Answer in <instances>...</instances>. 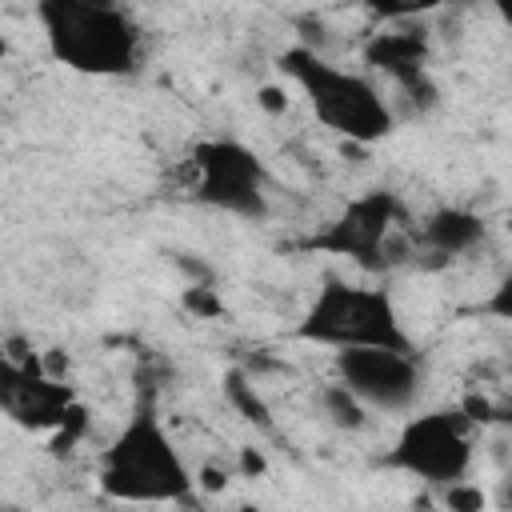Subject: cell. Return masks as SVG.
Returning a JSON list of instances; mask_svg holds the SVG:
<instances>
[{"mask_svg":"<svg viewBox=\"0 0 512 512\" xmlns=\"http://www.w3.org/2000/svg\"><path fill=\"white\" fill-rule=\"evenodd\" d=\"M100 488L112 500H128V504H168V500L192 496L196 480L180 448L172 444L168 428L152 412V404H140L136 416L104 448Z\"/></svg>","mask_w":512,"mask_h":512,"instance_id":"6da1fadb","label":"cell"},{"mask_svg":"<svg viewBox=\"0 0 512 512\" xmlns=\"http://www.w3.org/2000/svg\"><path fill=\"white\" fill-rule=\"evenodd\" d=\"M36 16L60 64L88 76H124L136 68L140 36L120 8L88 0H44Z\"/></svg>","mask_w":512,"mask_h":512,"instance_id":"7a4b0ae2","label":"cell"},{"mask_svg":"<svg viewBox=\"0 0 512 512\" xmlns=\"http://www.w3.org/2000/svg\"><path fill=\"white\" fill-rule=\"evenodd\" d=\"M280 68L308 96V104L324 128H332L356 144H372L392 132V112L364 76L328 64L312 48H288L280 56Z\"/></svg>","mask_w":512,"mask_h":512,"instance_id":"3957f363","label":"cell"},{"mask_svg":"<svg viewBox=\"0 0 512 512\" xmlns=\"http://www.w3.org/2000/svg\"><path fill=\"white\" fill-rule=\"evenodd\" d=\"M296 336L328 348H392L412 352L408 332L400 328L396 304L384 288H356L344 280H328L308 304Z\"/></svg>","mask_w":512,"mask_h":512,"instance_id":"277c9868","label":"cell"},{"mask_svg":"<svg viewBox=\"0 0 512 512\" xmlns=\"http://www.w3.org/2000/svg\"><path fill=\"white\" fill-rule=\"evenodd\" d=\"M468 420L456 412H424V416H412L392 452H388V464L424 480V484H456L468 476L472 468V436H468Z\"/></svg>","mask_w":512,"mask_h":512,"instance_id":"5b68a950","label":"cell"},{"mask_svg":"<svg viewBox=\"0 0 512 512\" xmlns=\"http://www.w3.org/2000/svg\"><path fill=\"white\" fill-rule=\"evenodd\" d=\"M196 168V196L220 212L232 216H264V164L260 156L240 140H200L192 148Z\"/></svg>","mask_w":512,"mask_h":512,"instance_id":"8992f818","label":"cell"},{"mask_svg":"<svg viewBox=\"0 0 512 512\" xmlns=\"http://www.w3.org/2000/svg\"><path fill=\"white\" fill-rule=\"evenodd\" d=\"M396 216H400V200L392 192H368V196L344 204V212L328 228H320L304 248L348 256L364 268H384Z\"/></svg>","mask_w":512,"mask_h":512,"instance_id":"52a82bcc","label":"cell"},{"mask_svg":"<svg viewBox=\"0 0 512 512\" xmlns=\"http://www.w3.org/2000/svg\"><path fill=\"white\" fill-rule=\"evenodd\" d=\"M340 384L372 408L404 412L420 392V368L412 352L392 348H340L336 352Z\"/></svg>","mask_w":512,"mask_h":512,"instance_id":"ba28073f","label":"cell"},{"mask_svg":"<svg viewBox=\"0 0 512 512\" xmlns=\"http://www.w3.org/2000/svg\"><path fill=\"white\" fill-rule=\"evenodd\" d=\"M72 388L44 376V372H24L0 352V408L24 424V428H56L60 416L72 404Z\"/></svg>","mask_w":512,"mask_h":512,"instance_id":"9c48e42d","label":"cell"},{"mask_svg":"<svg viewBox=\"0 0 512 512\" xmlns=\"http://www.w3.org/2000/svg\"><path fill=\"white\" fill-rule=\"evenodd\" d=\"M364 60L388 72L396 84H404L412 76H424L428 40L424 32H372V40L364 44Z\"/></svg>","mask_w":512,"mask_h":512,"instance_id":"30bf717a","label":"cell"},{"mask_svg":"<svg viewBox=\"0 0 512 512\" xmlns=\"http://www.w3.org/2000/svg\"><path fill=\"white\" fill-rule=\"evenodd\" d=\"M484 240V220L468 208H440L424 220V244L440 256H460Z\"/></svg>","mask_w":512,"mask_h":512,"instance_id":"8fae6325","label":"cell"},{"mask_svg":"<svg viewBox=\"0 0 512 512\" xmlns=\"http://www.w3.org/2000/svg\"><path fill=\"white\" fill-rule=\"evenodd\" d=\"M224 396L232 400V408H236L244 420H252L256 428H272V408L264 404V396L256 392V384H252L240 368H232V372L224 376Z\"/></svg>","mask_w":512,"mask_h":512,"instance_id":"7c38bea8","label":"cell"},{"mask_svg":"<svg viewBox=\"0 0 512 512\" xmlns=\"http://www.w3.org/2000/svg\"><path fill=\"white\" fill-rule=\"evenodd\" d=\"M320 404H324V412H328V420H332L336 428H364V424H368L364 404H360L344 384H328V388L320 392Z\"/></svg>","mask_w":512,"mask_h":512,"instance_id":"4fadbf2b","label":"cell"},{"mask_svg":"<svg viewBox=\"0 0 512 512\" xmlns=\"http://www.w3.org/2000/svg\"><path fill=\"white\" fill-rule=\"evenodd\" d=\"M84 432H88V412H84V404H80V400H72V404H68V412H64V416H60V424H56L52 452H72V444H76Z\"/></svg>","mask_w":512,"mask_h":512,"instance_id":"5bb4252c","label":"cell"},{"mask_svg":"<svg viewBox=\"0 0 512 512\" xmlns=\"http://www.w3.org/2000/svg\"><path fill=\"white\" fill-rule=\"evenodd\" d=\"M184 308L192 316H204V320H216L224 312V300L212 292V284H188L184 288Z\"/></svg>","mask_w":512,"mask_h":512,"instance_id":"9a60e30c","label":"cell"},{"mask_svg":"<svg viewBox=\"0 0 512 512\" xmlns=\"http://www.w3.org/2000/svg\"><path fill=\"white\" fill-rule=\"evenodd\" d=\"M444 504H448V512H484L488 496H484L476 484L456 480V484H448V488H444Z\"/></svg>","mask_w":512,"mask_h":512,"instance_id":"2e32d148","label":"cell"},{"mask_svg":"<svg viewBox=\"0 0 512 512\" xmlns=\"http://www.w3.org/2000/svg\"><path fill=\"white\" fill-rule=\"evenodd\" d=\"M460 416H464L468 424H488V420H496V408H492V400H488V396L472 392V396L460 404Z\"/></svg>","mask_w":512,"mask_h":512,"instance_id":"e0dca14e","label":"cell"},{"mask_svg":"<svg viewBox=\"0 0 512 512\" xmlns=\"http://www.w3.org/2000/svg\"><path fill=\"white\" fill-rule=\"evenodd\" d=\"M256 104H260L268 116H280V112H288V92H284L280 84H264V88L256 92Z\"/></svg>","mask_w":512,"mask_h":512,"instance_id":"ac0fdd59","label":"cell"},{"mask_svg":"<svg viewBox=\"0 0 512 512\" xmlns=\"http://www.w3.org/2000/svg\"><path fill=\"white\" fill-rule=\"evenodd\" d=\"M224 484H228V472H220L216 464L200 468V488H204V492H224Z\"/></svg>","mask_w":512,"mask_h":512,"instance_id":"d6986e66","label":"cell"},{"mask_svg":"<svg viewBox=\"0 0 512 512\" xmlns=\"http://www.w3.org/2000/svg\"><path fill=\"white\" fill-rule=\"evenodd\" d=\"M268 464H264V456L256 452V448H240V472L244 476H260Z\"/></svg>","mask_w":512,"mask_h":512,"instance_id":"ffe728a7","label":"cell"},{"mask_svg":"<svg viewBox=\"0 0 512 512\" xmlns=\"http://www.w3.org/2000/svg\"><path fill=\"white\" fill-rule=\"evenodd\" d=\"M4 56H8V40L0 36V60H4Z\"/></svg>","mask_w":512,"mask_h":512,"instance_id":"44dd1931","label":"cell"},{"mask_svg":"<svg viewBox=\"0 0 512 512\" xmlns=\"http://www.w3.org/2000/svg\"><path fill=\"white\" fill-rule=\"evenodd\" d=\"M0 512H24V508H16V504H0Z\"/></svg>","mask_w":512,"mask_h":512,"instance_id":"7402d4cb","label":"cell"},{"mask_svg":"<svg viewBox=\"0 0 512 512\" xmlns=\"http://www.w3.org/2000/svg\"><path fill=\"white\" fill-rule=\"evenodd\" d=\"M240 512H260V508H256V504H244V508H240Z\"/></svg>","mask_w":512,"mask_h":512,"instance_id":"603a6c76","label":"cell"}]
</instances>
